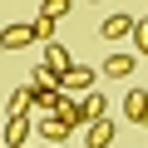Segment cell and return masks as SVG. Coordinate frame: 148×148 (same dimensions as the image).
<instances>
[{"instance_id": "obj_11", "label": "cell", "mask_w": 148, "mask_h": 148, "mask_svg": "<svg viewBox=\"0 0 148 148\" xmlns=\"http://www.w3.org/2000/svg\"><path fill=\"white\" fill-rule=\"evenodd\" d=\"M89 84H94V69H69L64 84H59V94H69V89H89Z\"/></svg>"}, {"instance_id": "obj_5", "label": "cell", "mask_w": 148, "mask_h": 148, "mask_svg": "<svg viewBox=\"0 0 148 148\" xmlns=\"http://www.w3.org/2000/svg\"><path fill=\"white\" fill-rule=\"evenodd\" d=\"M35 45V25H5L0 30V49H25Z\"/></svg>"}, {"instance_id": "obj_16", "label": "cell", "mask_w": 148, "mask_h": 148, "mask_svg": "<svg viewBox=\"0 0 148 148\" xmlns=\"http://www.w3.org/2000/svg\"><path fill=\"white\" fill-rule=\"evenodd\" d=\"M0 148H5V128H0Z\"/></svg>"}, {"instance_id": "obj_6", "label": "cell", "mask_w": 148, "mask_h": 148, "mask_svg": "<svg viewBox=\"0 0 148 148\" xmlns=\"http://www.w3.org/2000/svg\"><path fill=\"white\" fill-rule=\"evenodd\" d=\"M79 109H84V123H99V119H109V99H104V89H89Z\"/></svg>"}, {"instance_id": "obj_12", "label": "cell", "mask_w": 148, "mask_h": 148, "mask_svg": "<svg viewBox=\"0 0 148 148\" xmlns=\"http://www.w3.org/2000/svg\"><path fill=\"white\" fill-rule=\"evenodd\" d=\"M30 25H35V40L54 45V20H49V15H40V20H30Z\"/></svg>"}, {"instance_id": "obj_2", "label": "cell", "mask_w": 148, "mask_h": 148, "mask_svg": "<svg viewBox=\"0 0 148 148\" xmlns=\"http://www.w3.org/2000/svg\"><path fill=\"white\" fill-rule=\"evenodd\" d=\"M0 128H5V148H30V133H35L30 114H20V119H5Z\"/></svg>"}, {"instance_id": "obj_3", "label": "cell", "mask_w": 148, "mask_h": 148, "mask_svg": "<svg viewBox=\"0 0 148 148\" xmlns=\"http://www.w3.org/2000/svg\"><path fill=\"white\" fill-rule=\"evenodd\" d=\"M133 64H138V54H133V49L109 54V59H104V79H128V74H133Z\"/></svg>"}, {"instance_id": "obj_14", "label": "cell", "mask_w": 148, "mask_h": 148, "mask_svg": "<svg viewBox=\"0 0 148 148\" xmlns=\"http://www.w3.org/2000/svg\"><path fill=\"white\" fill-rule=\"evenodd\" d=\"M133 54H148V15L133 25Z\"/></svg>"}, {"instance_id": "obj_8", "label": "cell", "mask_w": 148, "mask_h": 148, "mask_svg": "<svg viewBox=\"0 0 148 148\" xmlns=\"http://www.w3.org/2000/svg\"><path fill=\"white\" fill-rule=\"evenodd\" d=\"M123 114H128V123H143V119H148V89H128Z\"/></svg>"}, {"instance_id": "obj_9", "label": "cell", "mask_w": 148, "mask_h": 148, "mask_svg": "<svg viewBox=\"0 0 148 148\" xmlns=\"http://www.w3.org/2000/svg\"><path fill=\"white\" fill-rule=\"evenodd\" d=\"M84 143H89V148H109V143H114V123H109V119L89 123V128H84Z\"/></svg>"}, {"instance_id": "obj_10", "label": "cell", "mask_w": 148, "mask_h": 148, "mask_svg": "<svg viewBox=\"0 0 148 148\" xmlns=\"http://www.w3.org/2000/svg\"><path fill=\"white\" fill-rule=\"evenodd\" d=\"M40 138H45V143H54V148H64V138H69V128H64V123H59V119L49 114V119L40 123Z\"/></svg>"}, {"instance_id": "obj_15", "label": "cell", "mask_w": 148, "mask_h": 148, "mask_svg": "<svg viewBox=\"0 0 148 148\" xmlns=\"http://www.w3.org/2000/svg\"><path fill=\"white\" fill-rule=\"evenodd\" d=\"M40 15H49V20H59V15H69V0H45V5H40Z\"/></svg>"}, {"instance_id": "obj_4", "label": "cell", "mask_w": 148, "mask_h": 148, "mask_svg": "<svg viewBox=\"0 0 148 148\" xmlns=\"http://www.w3.org/2000/svg\"><path fill=\"white\" fill-rule=\"evenodd\" d=\"M45 69L54 74V79H59V84H64V74L74 69V64H69V49H64L59 40H54V45H45Z\"/></svg>"}, {"instance_id": "obj_1", "label": "cell", "mask_w": 148, "mask_h": 148, "mask_svg": "<svg viewBox=\"0 0 148 148\" xmlns=\"http://www.w3.org/2000/svg\"><path fill=\"white\" fill-rule=\"evenodd\" d=\"M49 114H54V119H59V123H64V128H69V133H74V128H89V123H84V109H79V104H74V99H69V94H59V99H54V109H49Z\"/></svg>"}, {"instance_id": "obj_13", "label": "cell", "mask_w": 148, "mask_h": 148, "mask_svg": "<svg viewBox=\"0 0 148 148\" xmlns=\"http://www.w3.org/2000/svg\"><path fill=\"white\" fill-rule=\"evenodd\" d=\"M5 109H10V119H20V114H25V109H30V89H15V94H10V104H5Z\"/></svg>"}, {"instance_id": "obj_7", "label": "cell", "mask_w": 148, "mask_h": 148, "mask_svg": "<svg viewBox=\"0 0 148 148\" xmlns=\"http://www.w3.org/2000/svg\"><path fill=\"white\" fill-rule=\"evenodd\" d=\"M133 25H138L133 15H109V20L99 25V35H104V40H123V35H133Z\"/></svg>"}]
</instances>
